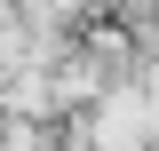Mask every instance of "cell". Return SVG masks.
<instances>
[{
	"label": "cell",
	"mask_w": 159,
	"mask_h": 151,
	"mask_svg": "<svg viewBox=\"0 0 159 151\" xmlns=\"http://www.w3.org/2000/svg\"><path fill=\"white\" fill-rule=\"evenodd\" d=\"M159 143V112L143 88H103L96 119H88V151H151Z\"/></svg>",
	"instance_id": "cell-1"
}]
</instances>
